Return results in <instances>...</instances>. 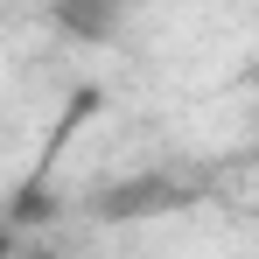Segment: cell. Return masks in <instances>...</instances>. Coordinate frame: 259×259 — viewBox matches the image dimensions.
Listing matches in <instances>:
<instances>
[{
    "label": "cell",
    "mask_w": 259,
    "mask_h": 259,
    "mask_svg": "<svg viewBox=\"0 0 259 259\" xmlns=\"http://www.w3.org/2000/svg\"><path fill=\"white\" fill-rule=\"evenodd\" d=\"M7 252H14V245H7V224H0V259H7Z\"/></svg>",
    "instance_id": "obj_3"
},
{
    "label": "cell",
    "mask_w": 259,
    "mask_h": 259,
    "mask_svg": "<svg viewBox=\"0 0 259 259\" xmlns=\"http://www.w3.org/2000/svg\"><path fill=\"white\" fill-rule=\"evenodd\" d=\"M126 7L133 0H49V21L63 35H77V42H112L119 21H126Z\"/></svg>",
    "instance_id": "obj_2"
},
{
    "label": "cell",
    "mask_w": 259,
    "mask_h": 259,
    "mask_svg": "<svg viewBox=\"0 0 259 259\" xmlns=\"http://www.w3.org/2000/svg\"><path fill=\"white\" fill-rule=\"evenodd\" d=\"M168 203H182V189H175L161 168L126 175V182H105V189L91 196V210L105 217V224H133V217H154V210H168Z\"/></svg>",
    "instance_id": "obj_1"
}]
</instances>
